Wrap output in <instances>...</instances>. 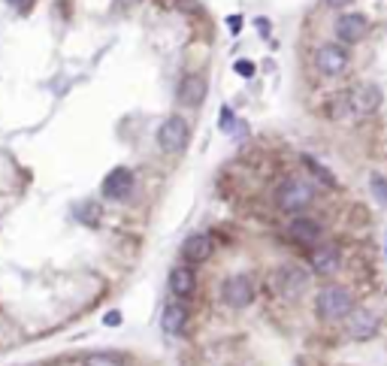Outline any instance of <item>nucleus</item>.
<instances>
[{
  "instance_id": "obj_19",
  "label": "nucleus",
  "mask_w": 387,
  "mask_h": 366,
  "mask_svg": "<svg viewBox=\"0 0 387 366\" xmlns=\"http://www.w3.org/2000/svg\"><path fill=\"white\" fill-rule=\"evenodd\" d=\"M369 188H372V194H375L378 203L387 206V179L384 176H372V179H369Z\"/></svg>"
},
{
  "instance_id": "obj_22",
  "label": "nucleus",
  "mask_w": 387,
  "mask_h": 366,
  "mask_svg": "<svg viewBox=\"0 0 387 366\" xmlns=\"http://www.w3.org/2000/svg\"><path fill=\"white\" fill-rule=\"evenodd\" d=\"M227 28H230V31L236 33V31L242 28V19H240V15H233V19H227Z\"/></svg>"
},
{
  "instance_id": "obj_18",
  "label": "nucleus",
  "mask_w": 387,
  "mask_h": 366,
  "mask_svg": "<svg viewBox=\"0 0 387 366\" xmlns=\"http://www.w3.org/2000/svg\"><path fill=\"white\" fill-rule=\"evenodd\" d=\"M303 164H306L309 170L315 173V176H318L321 182H324V185L336 188V179H333V173H330V170H324V166H321V164H318V161H315V157H312V155H303Z\"/></svg>"
},
{
  "instance_id": "obj_3",
  "label": "nucleus",
  "mask_w": 387,
  "mask_h": 366,
  "mask_svg": "<svg viewBox=\"0 0 387 366\" xmlns=\"http://www.w3.org/2000/svg\"><path fill=\"white\" fill-rule=\"evenodd\" d=\"M188 139H191V128L182 115H170L158 128V143L167 155H182L188 148Z\"/></svg>"
},
{
  "instance_id": "obj_2",
  "label": "nucleus",
  "mask_w": 387,
  "mask_h": 366,
  "mask_svg": "<svg viewBox=\"0 0 387 366\" xmlns=\"http://www.w3.org/2000/svg\"><path fill=\"white\" fill-rule=\"evenodd\" d=\"M312 200H315V188H312V182L303 176L285 179L278 194H276L278 209H285V212H303L306 206H312Z\"/></svg>"
},
{
  "instance_id": "obj_20",
  "label": "nucleus",
  "mask_w": 387,
  "mask_h": 366,
  "mask_svg": "<svg viewBox=\"0 0 387 366\" xmlns=\"http://www.w3.org/2000/svg\"><path fill=\"white\" fill-rule=\"evenodd\" d=\"M103 321H106V327H118V324H121V312H109Z\"/></svg>"
},
{
  "instance_id": "obj_12",
  "label": "nucleus",
  "mask_w": 387,
  "mask_h": 366,
  "mask_svg": "<svg viewBox=\"0 0 387 366\" xmlns=\"http://www.w3.org/2000/svg\"><path fill=\"white\" fill-rule=\"evenodd\" d=\"M206 91H209L206 79L191 73V76H185L182 85H179V100H182V106H188V110H197V106L206 100Z\"/></svg>"
},
{
  "instance_id": "obj_15",
  "label": "nucleus",
  "mask_w": 387,
  "mask_h": 366,
  "mask_svg": "<svg viewBox=\"0 0 387 366\" xmlns=\"http://www.w3.org/2000/svg\"><path fill=\"white\" fill-rule=\"evenodd\" d=\"M209 254H212V239L206 236V233H194V236L185 239V245H182V257H185V261L203 263Z\"/></svg>"
},
{
  "instance_id": "obj_8",
  "label": "nucleus",
  "mask_w": 387,
  "mask_h": 366,
  "mask_svg": "<svg viewBox=\"0 0 387 366\" xmlns=\"http://www.w3.org/2000/svg\"><path fill=\"white\" fill-rule=\"evenodd\" d=\"M136 185V176L127 170V166H115L109 176L103 179V197L106 200H127L130 191Z\"/></svg>"
},
{
  "instance_id": "obj_16",
  "label": "nucleus",
  "mask_w": 387,
  "mask_h": 366,
  "mask_svg": "<svg viewBox=\"0 0 387 366\" xmlns=\"http://www.w3.org/2000/svg\"><path fill=\"white\" fill-rule=\"evenodd\" d=\"M194 288H197V279L188 266H176V270L170 272V290L176 297H191Z\"/></svg>"
},
{
  "instance_id": "obj_4",
  "label": "nucleus",
  "mask_w": 387,
  "mask_h": 366,
  "mask_svg": "<svg viewBox=\"0 0 387 366\" xmlns=\"http://www.w3.org/2000/svg\"><path fill=\"white\" fill-rule=\"evenodd\" d=\"M306 285H309V272L296 263H285L273 272V288H276V294H282L285 299H296L306 290Z\"/></svg>"
},
{
  "instance_id": "obj_14",
  "label": "nucleus",
  "mask_w": 387,
  "mask_h": 366,
  "mask_svg": "<svg viewBox=\"0 0 387 366\" xmlns=\"http://www.w3.org/2000/svg\"><path fill=\"white\" fill-rule=\"evenodd\" d=\"M161 327H163V333H170V336H182L188 327V309L182 303H167L163 306V315H161Z\"/></svg>"
},
{
  "instance_id": "obj_5",
  "label": "nucleus",
  "mask_w": 387,
  "mask_h": 366,
  "mask_svg": "<svg viewBox=\"0 0 387 366\" xmlns=\"http://www.w3.org/2000/svg\"><path fill=\"white\" fill-rule=\"evenodd\" d=\"M221 299L230 309H245V306L254 303V279L245 276V272H236V276L224 279L221 285Z\"/></svg>"
},
{
  "instance_id": "obj_6",
  "label": "nucleus",
  "mask_w": 387,
  "mask_h": 366,
  "mask_svg": "<svg viewBox=\"0 0 387 366\" xmlns=\"http://www.w3.org/2000/svg\"><path fill=\"white\" fill-rule=\"evenodd\" d=\"M345 67H348V52H345V46H339V43L318 46V52H315V70L321 73V76H339Z\"/></svg>"
},
{
  "instance_id": "obj_17",
  "label": "nucleus",
  "mask_w": 387,
  "mask_h": 366,
  "mask_svg": "<svg viewBox=\"0 0 387 366\" xmlns=\"http://www.w3.org/2000/svg\"><path fill=\"white\" fill-rule=\"evenodd\" d=\"M82 366H125V360H121L118 354H109V351H94L82 360Z\"/></svg>"
},
{
  "instance_id": "obj_7",
  "label": "nucleus",
  "mask_w": 387,
  "mask_h": 366,
  "mask_svg": "<svg viewBox=\"0 0 387 366\" xmlns=\"http://www.w3.org/2000/svg\"><path fill=\"white\" fill-rule=\"evenodd\" d=\"M345 106L351 110V115H366V112H375L381 106V88L375 85H357L348 94H342Z\"/></svg>"
},
{
  "instance_id": "obj_13",
  "label": "nucleus",
  "mask_w": 387,
  "mask_h": 366,
  "mask_svg": "<svg viewBox=\"0 0 387 366\" xmlns=\"http://www.w3.org/2000/svg\"><path fill=\"white\" fill-rule=\"evenodd\" d=\"M321 233H324V227L315 221V218H294L291 227H287V236L294 239V243L300 245H312L321 239Z\"/></svg>"
},
{
  "instance_id": "obj_23",
  "label": "nucleus",
  "mask_w": 387,
  "mask_h": 366,
  "mask_svg": "<svg viewBox=\"0 0 387 366\" xmlns=\"http://www.w3.org/2000/svg\"><path fill=\"white\" fill-rule=\"evenodd\" d=\"M324 3H327V6H336V10H339V6H348L351 0H324Z\"/></svg>"
},
{
  "instance_id": "obj_10",
  "label": "nucleus",
  "mask_w": 387,
  "mask_h": 366,
  "mask_svg": "<svg viewBox=\"0 0 387 366\" xmlns=\"http://www.w3.org/2000/svg\"><path fill=\"white\" fill-rule=\"evenodd\" d=\"M378 333V315L369 309H351L348 315V336L357 339V342H366Z\"/></svg>"
},
{
  "instance_id": "obj_9",
  "label": "nucleus",
  "mask_w": 387,
  "mask_h": 366,
  "mask_svg": "<svg viewBox=\"0 0 387 366\" xmlns=\"http://www.w3.org/2000/svg\"><path fill=\"white\" fill-rule=\"evenodd\" d=\"M369 33V21H366V15H360V12H345L336 19V37L342 40V43H360Z\"/></svg>"
},
{
  "instance_id": "obj_1",
  "label": "nucleus",
  "mask_w": 387,
  "mask_h": 366,
  "mask_svg": "<svg viewBox=\"0 0 387 366\" xmlns=\"http://www.w3.org/2000/svg\"><path fill=\"white\" fill-rule=\"evenodd\" d=\"M315 309H318V315L324 321L348 318L351 309H354V297H351V290L342 288V285H327L324 290H318Z\"/></svg>"
},
{
  "instance_id": "obj_21",
  "label": "nucleus",
  "mask_w": 387,
  "mask_h": 366,
  "mask_svg": "<svg viewBox=\"0 0 387 366\" xmlns=\"http://www.w3.org/2000/svg\"><path fill=\"white\" fill-rule=\"evenodd\" d=\"M236 73H240V76H251L254 67H251L249 61H240V64H236Z\"/></svg>"
},
{
  "instance_id": "obj_11",
  "label": "nucleus",
  "mask_w": 387,
  "mask_h": 366,
  "mask_svg": "<svg viewBox=\"0 0 387 366\" xmlns=\"http://www.w3.org/2000/svg\"><path fill=\"white\" fill-rule=\"evenodd\" d=\"M309 263H312V270H315L318 276H333V272L339 270V263H342V254H339V248L336 245H318L315 252L309 254Z\"/></svg>"
}]
</instances>
